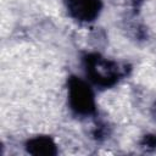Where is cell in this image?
Segmentation results:
<instances>
[{
  "mask_svg": "<svg viewBox=\"0 0 156 156\" xmlns=\"http://www.w3.org/2000/svg\"><path fill=\"white\" fill-rule=\"evenodd\" d=\"M83 66L88 79L100 88L113 87L123 76L116 61L106 58L98 52L85 54L83 56Z\"/></svg>",
  "mask_w": 156,
  "mask_h": 156,
  "instance_id": "cell-1",
  "label": "cell"
},
{
  "mask_svg": "<svg viewBox=\"0 0 156 156\" xmlns=\"http://www.w3.org/2000/svg\"><path fill=\"white\" fill-rule=\"evenodd\" d=\"M68 105L79 116H90L96 110L95 95L91 85L84 79L71 76L67 80Z\"/></svg>",
  "mask_w": 156,
  "mask_h": 156,
  "instance_id": "cell-2",
  "label": "cell"
},
{
  "mask_svg": "<svg viewBox=\"0 0 156 156\" xmlns=\"http://www.w3.org/2000/svg\"><path fill=\"white\" fill-rule=\"evenodd\" d=\"M66 9L72 18L79 22L94 21L101 11V0H65Z\"/></svg>",
  "mask_w": 156,
  "mask_h": 156,
  "instance_id": "cell-3",
  "label": "cell"
},
{
  "mask_svg": "<svg viewBox=\"0 0 156 156\" xmlns=\"http://www.w3.org/2000/svg\"><path fill=\"white\" fill-rule=\"evenodd\" d=\"M26 150L34 156H54L57 154V146L49 135H37L27 140Z\"/></svg>",
  "mask_w": 156,
  "mask_h": 156,
  "instance_id": "cell-4",
  "label": "cell"
},
{
  "mask_svg": "<svg viewBox=\"0 0 156 156\" xmlns=\"http://www.w3.org/2000/svg\"><path fill=\"white\" fill-rule=\"evenodd\" d=\"M141 144L145 147H156V135H145Z\"/></svg>",
  "mask_w": 156,
  "mask_h": 156,
  "instance_id": "cell-5",
  "label": "cell"
},
{
  "mask_svg": "<svg viewBox=\"0 0 156 156\" xmlns=\"http://www.w3.org/2000/svg\"><path fill=\"white\" fill-rule=\"evenodd\" d=\"M152 113H154V116H155V118H156V102H155V105H154V107H152Z\"/></svg>",
  "mask_w": 156,
  "mask_h": 156,
  "instance_id": "cell-6",
  "label": "cell"
}]
</instances>
